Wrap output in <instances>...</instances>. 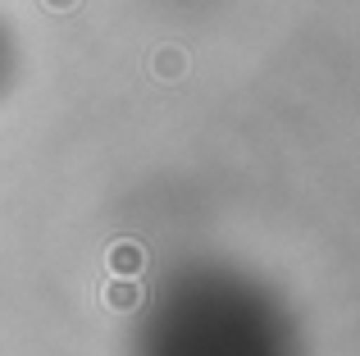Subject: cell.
<instances>
[{"mask_svg":"<svg viewBox=\"0 0 360 356\" xmlns=\"http://www.w3.org/2000/svg\"><path fill=\"white\" fill-rule=\"evenodd\" d=\"M105 265H110V274H115V279H137L141 269H146V247L132 242V238H119V242H110Z\"/></svg>","mask_w":360,"mask_h":356,"instance_id":"obj_1","label":"cell"},{"mask_svg":"<svg viewBox=\"0 0 360 356\" xmlns=\"http://www.w3.org/2000/svg\"><path fill=\"white\" fill-rule=\"evenodd\" d=\"M146 64H150V73H155L160 82H178L187 73V51L183 46H155Z\"/></svg>","mask_w":360,"mask_h":356,"instance_id":"obj_2","label":"cell"},{"mask_svg":"<svg viewBox=\"0 0 360 356\" xmlns=\"http://www.w3.org/2000/svg\"><path fill=\"white\" fill-rule=\"evenodd\" d=\"M101 302H105L110 311H137V306L146 302V293H141V288L132 284V279H115V284H110L105 293H101Z\"/></svg>","mask_w":360,"mask_h":356,"instance_id":"obj_3","label":"cell"},{"mask_svg":"<svg viewBox=\"0 0 360 356\" xmlns=\"http://www.w3.org/2000/svg\"><path fill=\"white\" fill-rule=\"evenodd\" d=\"M46 9H55V14H69V9H78V0H41Z\"/></svg>","mask_w":360,"mask_h":356,"instance_id":"obj_4","label":"cell"}]
</instances>
